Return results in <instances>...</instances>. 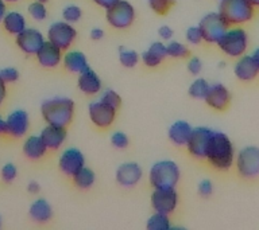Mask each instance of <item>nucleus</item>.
<instances>
[{"label": "nucleus", "instance_id": "obj_7", "mask_svg": "<svg viewBox=\"0 0 259 230\" xmlns=\"http://www.w3.org/2000/svg\"><path fill=\"white\" fill-rule=\"evenodd\" d=\"M236 171L244 179L259 177V147L248 145L239 151L236 157Z\"/></svg>", "mask_w": 259, "mask_h": 230}, {"label": "nucleus", "instance_id": "obj_49", "mask_svg": "<svg viewBox=\"0 0 259 230\" xmlns=\"http://www.w3.org/2000/svg\"><path fill=\"white\" fill-rule=\"evenodd\" d=\"M6 14H7V4H6L4 0H0V23H2Z\"/></svg>", "mask_w": 259, "mask_h": 230}, {"label": "nucleus", "instance_id": "obj_44", "mask_svg": "<svg viewBox=\"0 0 259 230\" xmlns=\"http://www.w3.org/2000/svg\"><path fill=\"white\" fill-rule=\"evenodd\" d=\"M174 31L169 26H162V27L158 28V35L161 38L162 40H170L171 39V36H173Z\"/></svg>", "mask_w": 259, "mask_h": 230}, {"label": "nucleus", "instance_id": "obj_34", "mask_svg": "<svg viewBox=\"0 0 259 230\" xmlns=\"http://www.w3.org/2000/svg\"><path fill=\"white\" fill-rule=\"evenodd\" d=\"M62 18H64L65 22L74 24L77 22H80V19L82 18V11L76 4H69L62 11Z\"/></svg>", "mask_w": 259, "mask_h": 230}, {"label": "nucleus", "instance_id": "obj_30", "mask_svg": "<svg viewBox=\"0 0 259 230\" xmlns=\"http://www.w3.org/2000/svg\"><path fill=\"white\" fill-rule=\"evenodd\" d=\"M167 48V56L170 58H176V60H182V58H188L189 56V48L186 47L185 44L178 42V40H171L166 44Z\"/></svg>", "mask_w": 259, "mask_h": 230}, {"label": "nucleus", "instance_id": "obj_13", "mask_svg": "<svg viewBox=\"0 0 259 230\" xmlns=\"http://www.w3.org/2000/svg\"><path fill=\"white\" fill-rule=\"evenodd\" d=\"M44 34L36 28H24L23 31L16 35V46L27 55H35L40 46L45 43Z\"/></svg>", "mask_w": 259, "mask_h": 230}, {"label": "nucleus", "instance_id": "obj_29", "mask_svg": "<svg viewBox=\"0 0 259 230\" xmlns=\"http://www.w3.org/2000/svg\"><path fill=\"white\" fill-rule=\"evenodd\" d=\"M146 227H147V230H169L171 227L169 215L161 213H154L147 219Z\"/></svg>", "mask_w": 259, "mask_h": 230}, {"label": "nucleus", "instance_id": "obj_40", "mask_svg": "<svg viewBox=\"0 0 259 230\" xmlns=\"http://www.w3.org/2000/svg\"><path fill=\"white\" fill-rule=\"evenodd\" d=\"M0 77L6 82V85L14 84L19 80V72L15 68H4L0 70Z\"/></svg>", "mask_w": 259, "mask_h": 230}, {"label": "nucleus", "instance_id": "obj_26", "mask_svg": "<svg viewBox=\"0 0 259 230\" xmlns=\"http://www.w3.org/2000/svg\"><path fill=\"white\" fill-rule=\"evenodd\" d=\"M3 28L10 34V35H18L23 31L24 28H27V22L24 15H22L18 11H10L4 15L2 20Z\"/></svg>", "mask_w": 259, "mask_h": 230}, {"label": "nucleus", "instance_id": "obj_23", "mask_svg": "<svg viewBox=\"0 0 259 230\" xmlns=\"http://www.w3.org/2000/svg\"><path fill=\"white\" fill-rule=\"evenodd\" d=\"M62 65L68 72L76 73V74H80L81 72H84L89 68L87 55L84 52L77 51V50H70V51L65 52V55H62Z\"/></svg>", "mask_w": 259, "mask_h": 230}, {"label": "nucleus", "instance_id": "obj_51", "mask_svg": "<svg viewBox=\"0 0 259 230\" xmlns=\"http://www.w3.org/2000/svg\"><path fill=\"white\" fill-rule=\"evenodd\" d=\"M0 135H6V119L0 114Z\"/></svg>", "mask_w": 259, "mask_h": 230}, {"label": "nucleus", "instance_id": "obj_9", "mask_svg": "<svg viewBox=\"0 0 259 230\" xmlns=\"http://www.w3.org/2000/svg\"><path fill=\"white\" fill-rule=\"evenodd\" d=\"M48 39L50 43L56 44L57 47H60L62 51L70 48L73 42L77 38L76 28L73 27L72 23H68L65 20H60L53 23L48 30Z\"/></svg>", "mask_w": 259, "mask_h": 230}, {"label": "nucleus", "instance_id": "obj_22", "mask_svg": "<svg viewBox=\"0 0 259 230\" xmlns=\"http://www.w3.org/2000/svg\"><path fill=\"white\" fill-rule=\"evenodd\" d=\"M192 131H193V128L188 121L178 120L170 125L169 131H167V137L174 145L186 147L190 135H192Z\"/></svg>", "mask_w": 259, "mask_h": 230}, {"label": "nucleus", "instance_id": "obj_38", "mask_svg": "<svg viewBox=\"0 0 259 230\" xmlns=\"http://www.w3.org/2000/svg\"><path fill=\"white\" fill-rule=\"evenodd\" d=\"M111 144L113 148L125 149L130 145V139L124 132L117 131V132H113L111 136Z\"/></svg>", "mask_w": 259, "mask_h": 230}, {"label": "nucleus", "instance_id": "obj_46", "mask_svg": "<svg viewBox=\"0 0 259 230\" xmlns=\"http://www.w3.org/2000/svg\"><path fill=\"white\" fill-rule=\"evenodd\" d=\"M27 191L30 194H32V195H35V194H38L40 191V185H39V183H38V182H35V181L28 182Z\"/></svg>", "mask_w": 259, "mask_h": 230}, {"label": "nucleus", "instance_id": "obj_24", "mask_svg": "<svg viewBox=\"0 0 259 230\" xmlns=\"http://www.w3.org/2000/svg\"><path fill=\"white\" fill-rule=\"evenodd\" d=\"M49 149L45 145L44 140L40 136H28L23 143V153L24 156L30 160H39L46 155Z\"/></svg>", "mask_w": 259, "mask_h": 230}, {"label": "nucleus", "instance_id": "obj_12", "mask_svg": "<svg viewBox=\"0 0 259 230\" xmlns=\"http://www.w3.org/2000/svg\"><path fill=\"white\" fill-rule=\"evenodd\" d=\"M178 194L176 189H154L151 194V207L155 213L169 215L177 209Z\"/></svg>", "mask_w": 259, "mask_h": 230}, {"label": "nucleus", "instance_id": "obj_18", "mask_svg": "<svg viewBox=\"0 0 259 230\" xmlns=\"http://www.w3.org/2000/svg\"><path fill=\"white\" fill-rule=\"evenodd\" d=\"M35 55L38 64L45 69H54L62 64V50L57 47L56 44L50 43L49 40H45Z\"/></svg>", "mask_w": 259, "mask_h": 230}, {"label": "nucleus", "instance_id": "obj_47", "mask_svg": "<svg viewBox=\"0 0 259 230\" xmlns=\"http://www.w3.org/2000/svg\"><path fill=\"white\" fill-rule=\"evenodd\" d=\"M92 2L95 4H97L99 7L107 10V8H109L111 6H113V4L116 3V2H119V0H92Z\"/></svg>", "mask_w": 259, "mask_h": 230}, {"label": "nucleus", "instance_id": "obj_19", "mask_svg": "<svg viewBox=\"0 0 259 230\" xmlns=\"http://www.w3.org/2000/svg\"><path fill=\"white\" fill-rule=\"evenodd\" d=\"M234 74L242 82H251L259 76V69L255 65L251 55L239 56L238 62L234 66Z\"/></svg>", "mask_w": 259, "mask_h": 230}, {"label": "nucleus", "instance_id": "obj_53", "mask_svg": "<svg viewBox=\"0 0 259 230\" xmlns=\"http://www.w3.org/2000/svg\"><path fill=\"white\" fill-rule=\"evenodd\" d=\"M6 3H16V2H19V0H4Z\"/></svg>", "mask_w": 259, "mask_h": 230}, {"label": "nucleus", "instance_id": "obj_11", "mask_svg": "<svg viewBox=\"0 0 259 230\" xmlns=\"http://www.w3.org/2000/svg\"><path fill=\"white\" fill-rule=\"evenodd\" d=\"M117 109L109 106L101 100L93 101L89 104L88 114L91 121L93 123L95 127L100 129L109 128L113 124V121L116 119Z\"/></svg>", "mask_w": 259, "mask_h": 230}, {"label": "nucleus", "instance_id": "obj_54", "mask_svg": "<svg viewBox=\"0 0 259 230\" xmlns=\"http://www.w3.org/2000/svg\"><path fill=\"white\" fill-rule=\"evenodd\" d=\"M39 2H42V3H46V2H48V0H39Z\"/></svg>", "mask_w": 259, "mask_h": 230}, {"label": "nucleus", "instance_id": "obj_31", "mask_svg": "<svg viewBox=\"0 0 259 230\" xmlns=\"http://www.w3.org/2000/svg\"><path fill=\"white\" fill-rule=\"evenodd\" d=\"M119 61H120L121 66H124L127 69H133L139 62V54L135 50L120 47L119 48Z\"/></svg>", "mask_w": 259, "mask_h": 230}, {"label": "nucleus", "instance_id": "obj_42", "mask_svg": "<svg viewBox=\"0 0 259 230\" xmlns=\"http://www.w3.org/2000/svg\"><path fill=\"white\" fill-rule=\"evenodd\" d=\"M198 194L201 195L202 198H208L213 194V183L209 181V179H202L200 183H198Z\"/></svg>", "mask_w": 259, "mask_h": 230}, {"label": "nucleus", "instance_id": "obj_21", "mask_svg": "<svg viewBox=\"0 0 259 230\" xmlns=\"http://www.w3.org/2000/svg\"><path fill=\"white\" fill-rule=\"evenodd\" d=\"M77 86L81 92L88 96H93L101 90V80L92 69L88 68L84 72H81L77 78Z\"/></svg>", "mask_w": 259, "mask_h": 230}, {"label": "nucleus", "instance_id": "obj_48", "mask_svg": "<svg viewBox=\"0 0 259 230\" xmlns=\"http://www.w3.org/2000/svg\"><path fill=\"white\" fill-rule=\"evenodd\" d=\"M6 96H7V86H6V82L0 77V105L3 104Z\"/></svg>", "mask_w": 259, "mask_h": 230}, {"label": "nucleus", "instance_id": "obj_41", "mask_svg": "<svg viewBox=\"0 0 259 230\" xmlns=\"http://www.w3.org/2000/svg\"><path fill=\"white\" fill-rule=\"evenodd\" d=\"M188 72L192 74V76H198L202 70V62L198 56H190L189 61H188Z\"/></svg>", "mask_w": 259, "mask_h": 230}, {"label": "nucleus", "instance_id": "obj_16", "mask_svg": "<svg viewBox=\"0 0 259 230\" xmlns=\"http://www.w3.org/2000/svg\"><path fill=\"white\" fill-rule=\"evenodd\" d=\"M85 165V157L80 149L68 148L61 153L58 159V168L65 177L72 178L77 171Z\"/></svg>", "mask_w": 259, "mask_h": 230}, {"label": "nucleus", "instance_id": "obj_43", "mask_svg": "<svg viewBox=\"0 0 259 230\" xmlns=\"http://www.w3.org/2000/svg\"><path fill=\"white\" fill-rule=\"evenodd\" d=\"M149 50H151L153 52H155L157 55H159L162 60H165L167 56V48H166V44L162 43V42H154V43L150 44Z\"/></svg>", "mask_w": 259, "mask_h": 230}, {"label": "nucleus", "instance_id": "obj_1", "mask_svg": "<svg viewBox=\"0 0 259 230\" xmlns=\"http://www.w3.org/2000/svg\"><path fill=\"white\" fill-rule=\"evenodd\" d=\"M205 159L214 169L228 171L235 160L234 144L226 133L213 131L209 145L206 149Z\"/></svg>", "mask_w": 259, "mask_h": 230}, {"label": "nucleus", "instance_id": "obj_39", "mask_svg": "<svg viewBox=\"0 0 259 230\" xmlns=\"http://www.w3.org/2000/svg\"><path fill=\"white\" fill-rule=\"evenodd\" d=\"M186 42L190 44H200L202 42V32L198 26H192L185 32Z\"/></svg>", "mask_w": 259, "mask_h": 230}, {"label": "nucleus", "instance_id": "obj_3", "mask_svg": "<svg viewBox=\"0 0 259 230\" xmlns=\"http://www.w3.org/2000/svg\"><path fill=\"white\" fill-rule=\"evenodd\" d=\"M181 178V171L176 161L165 159L151 165L149 182L154 189H176Z\"/></svg>", "mask_w": 259, "mask_h": 230}, {"label": "nucleus", "instance_id": "obj_15", "mask_svg": "<svg viewBox=\"0 0 259 230\" xmlns=\"http://www.w3.org/2000/svg\"><path fill=\"white\" fill-rule=\"evenodd\" d=\"M30 128V117L23 109H16L11 112L6 119V135L20 139L28 132Z\"/></svg>", "mask_w": 259, "mask_h": 230}, {"label": "nucleus", "instance_id": "obj_4", "mask_svg": "<svg viewBox=\"0 0 259 230\" xmlns=\"http://www.w3.org/2000/svg\"><path fill=\"white\" fill-rule=\"evenodd\" d=\"M219 14L230 26H239L254 18L255 8L248 0H219Z\"/></svg>", "mask_w": 259, "mask_h": 230}, {"label": "nucleus", "instance_id": "obj_45", "mask_svg": "<svg viewBox=\"0 0 259 230\" xmlns=\"http://www.w3.org/2000/svg\"><path fill=\"white\" fill-rule=\"evenodd\" d=\"M89 36H91V39L92 40H101L103 39V36H104V31H103V28L100 27L92 28L91 32H89Z\"/></svg>", "mask_w": 259, "mask_h": 230}, {"label": "nucleus", "instance_id": "obj_28", "mask_svg": "<svg viewBox=\"0 0 259 230\" xmlns=\"http://www.w3.org/2000/svg\"><path fill=\"white\" fill-rule=\"evenodd\" d=\"M209 82L205 78H196V80L190 84L188 93L192 98L196 100H204L206 96V93L209 90Z\"/></svg>", "mask_w": 259, "mask_h": 230}, {"label": "nucleus", "instance_id": "obj_20", "mask_svg": "<svg viewBox=\"0 0 259 230\" xmlns=\"http://www.w3.org/2000/svg\"><path fill=\"white\" fill-rule=\"evenodd\" d=\"M40 139L44 140L45 145L50 151H56L61 148L66 140V128L65 127H57V125L48 124L40 132Z\"/></svg>", "mask_w": 259, "mask_h": 230}, {"label": "nucleus", "instance_id": "obj_27", "mask_svg": "<svg viewBox=\"0 0 259 230\" xmlns=\"http://www.w3.org/2000/svg\"><path fill=\"white\" fill-rule=\"evenodd\" d=\"M73 185L76 186L77 189L80 190H88L91 189L95 182H96V174L93 169H91L89 167H82L80 171H77L74 175L72 177Z\"/></svg>", "mask_w": 259, "mask_h": 230}, {"label": "nucleus", "instance_id": "obj_36", "mask_svg": "<svg viewBox=\"0 0 259 230\" xmlns=\"http://www.w3.org/2000/svg\"><path fill=\"white\" fill-rule=\"evenodd\" d=\"M0 177H2V181L4 183H12L16 179V177H18V168H16V165L14 163H6L2 167Z\"/></svg>", "mask_w": 259, "mask_h": 230}, {"label": "nucleus", "instance_id": "obj_6", "mask_svg": "<svg viewBox=\"0 0 259 230\" xmlns=\"http://www.w3.org/2000/svg\"><path fill=\"white\" fill-rule=\"evenodd\" d=\"M105 19L111 27L116 30H125L133 26L135 20V8L127 0H119L105 10Z\"/></svg>", "mask_w": 259, "mask_h": 230}, {"label": "nucleus", "instance_id": "obj_32", "mask_svg": "<svg viewBox=\"0 0 259 230\" xmlns=\"http://www.w3.org/2000/svg\"><path fill=\"white\" fill-rule=\"evenodd\" d=\"M46 3H42L39 0H34L32 3L28 4V15L31 16L34 20L42 22L48 18V8L45 6Z\"/></svg>", "mask_w": 259, "mask_h": 230}, {"label": "nucleus", "instance_id": "obj_8", "mask_svg": "<svg viewBox=\"0 0 259 230\" xmlns=\"http://www.w3.org/2000/svg\"><path fill=\"white\" fill-rule=\"evenodd\" d=\"M198 27L202 32V40L213 44L218 43L223 34L227 31V28L230 27V24L227 23L219 12H209L200 20Z\"/></svg>", "mask_w": 259, "mask_h": 230}, {"label": "nucleus", "instance_id": "obj_55", "mask_svg": "<svg viewBox=\"0 0 259 230\" xmlns=\"http://www.w3.org/2000/svg\"><path fill=\"white\" fill-rule=\"evenodd\" d=\"M0 226H2V218H0Z\"/></svg>", "mask_w": 259, "mask_h": 230}, {"label": "nucleus", "instance_id": "obj_52", "mask_svg": "<svg viewBox=\"0 0 259 230\" xmlns=\"http://www.w3.org/2000/svg\"><path fill=\"white\" fill-rule=\"evenodd\" d=\"M252 6H254V8H259V0H248Z\"/></svg>", "mask_w": 259, "mask_h": 230}, {"label": "nucleus", "instance_id": "obj_2", "mask_svg": "<svg viewBox=\"0 0 259 230\" xmlns=\"http://www.w3.org/2000/svg\"><path fill=\"white\" fill-rule=\"evenodd\" d=\"M74 101L68 97H54L44 101L40 105V114L46 124L68 127L74 116Z\"/></svg>", "mask_w": 259, "mask_h": 230}, {"label": "nucleus", "instance_id": "obj_50", "mask_svg": "<svg viewBox=\"0 0 259 230\" xmlns=\"http://www.w3.org/2000/svg\"><path fill=\"white\" fill-rule=\"evenodd\" d=\"M251 58L254 60L255 65H256V66H258V69H259V47H256L254 51H252V54H251Z\"/></svg>", "mask_w": 259, "mask_h": 230}, {"label": "nucleus", "instance_id": "obj_17", "mask_svg": "<svg viewBox=\"0 0 259 230\" xmlns=\"http://www.w3.org/2000/svg\"><path fill=\"white\" fill-rule=\"evenodd\" d=\"M205 102L209 108L223 112L230 106L231 93L223 84H213L209 86V90L205 96Z\"/></svg>", "mask_w": 259, "mask_h": 230}, {"label": "nucleus", "instance_id": "obj_14", "mask_svg": "<svg viewBox=\"0 0 259 230\" xmlns=\"http://www.w3.org/2000/svg\"><path fill=\"white\" fill-rule=\"evenodd\" d=\"M142 178H143V169L135 161L123 163L117 167L116 172H115V179H116L117 185L125 187V189L135 187L142 181Z\"/></svg>", "mask_w": 259, "mask_h": 230}, {"label": "nucleus", "instance_id": "obj_5", "mask_svg": "<svg viewBox=\"0 0 259 230\" xmlns=\"http://www.w3.org/2000/svg\"><path fill=\"white\" fill-rule=\"evenodd\" d=\"M216 44L227 56L239 58L246 52L248 47V35L246 30L240 27L227 28V31L223 34Z\"/></svg>", "mask_w": 259, "mask_h": 230}, {"label": "nucleus", "instance_id": "obj_35", "mask_svg": "<svg viewBox=\"0 0 259 230\" xmlns=\"http://www.w3.org/2000/svg\"><path fill=\"white\" fill-rule=\"evenodd\" d=\"M100 100L103 101V102H105V104H108L109 106H112V108H120L121 97L119 96L115 90H112V89H107V90L101 94Z\"/></svg>", "mask_w": 259, "mask_h": 230}, {"label": "nucleus", "instance_id": "obj_37", "mask_svg": "<svg viewBox=\"0 0 259 230\" xmlns=\"http://www.w3.org/2000/svg\"><path fill=\"white\" fill-rule=\"evenodd\" d=\"M142 62H143V65L145 66H147V68H157V66H159V65L162 64V58L159 55H157L155 52H153L151 50H146V51L142 52Z\"/></svg>", "mask_w": 259, "mask_h": 230}, {"label": "nucleus", "instance_id": "obj_25", "mask_svg": "<svg viewBox=\"0 0 259 230\" xmlns=\"http://www.w3.org/2000/svg\"><path fill=\"white\" fill-rule=\"evenodd\" d=\"M28 215H30L32 221L39 222V223H45V222L50 221L53 217L52 205L45 198H38L30 206Z\"/></svg>", "mask_w": 259, "mask_h": 230}, {"label": "nucleus", "instance_id": "obj_10", "mask_svg": "<svg viewBox=\"0 0 259 230\" xmlns=\"http://www.w3.org/2000/svg\"><path fill=\"white\" fill-rule=\"evenodd\" d=\"M212 133H213V131L210 128H206V127L193 128L192 135L189 137V141L186 144V148H188V152L194 159H198V160L205 159L206 149H208V145H209Z\"/></svg>", "mask_w": 259, "mask_h": 230}, {"label": "nucleus", "instance_id": "obj_33", "mask_svg": "<svg viewBox=\"0 0 259 230\" xmlns=\"http://www.w3.org/2000/svg\"><path fill=\"white\" fill-rule=\"evenodd\" d=\"M174 4H176V0H149L151 11L159 16L166 15L174 7Z\"/></svg>", "mask_w": 259, "mask_h": 230}]
</instances>
